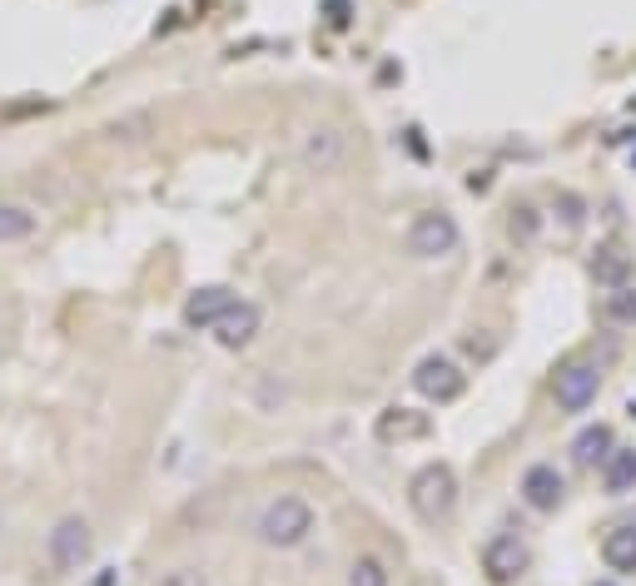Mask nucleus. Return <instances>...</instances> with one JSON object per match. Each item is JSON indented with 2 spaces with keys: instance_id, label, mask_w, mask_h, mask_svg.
Masks as SVG:
<instances>
[{
  "instance_id": "obj_1",
  "label": "nucleus",
  "mask_w": 636,
  "mask_h": 586,
  "mask_svg": "<svg viewBox=\"0 0 636 586\" xmlns=\"http://www.w3.org/2000/svg\"><path fill=\"white\" fill-rule=\"evenodd\" d=\"M313 537V507L299 497V492H279L259 507L254 517V542L269 547V552H293Z\"/></svg>"
},
{
  "instance_id": "obj_2",
  "label": "nucleus",
  "mask_w": 636,
  "mask_h": 586,
  "mask_svg": "<svg viewBox=\"0 0 636 586\" xmlns=\"http://www.w3.org/2000/svg\"><path fill=\"white\" fill-rule=\"evenodd\" d=\"M408 507L418 521L428 527H442V521H453L458 512V472L448 462H428L418 467L408 478Z\"/></svg>"
},
{
  "instance_id": "obj_3",
  "label": "nucleus",
  "mask_w": 636,
  "mask_h": 586,
  "mask_svg": "<svg viewBox=\"0 0 636 586\" xmlns=\"http://www.w3.org/2000/svg\"><path fill=\"white\" fill-rule=\"evenodd\" d=\"M403 244H408L413 259H448L463 244V228H458V219L448 209H423V214H413Z\"/></svg>"
},
{
  "instance_id": "obj_4",
  "label": "nucleus",
  "mask_w": 636,
  "mask_h": 586,
  "mask_svg": "<svg viewBox=\"0 0 636 586\" xmlns=\"http://www.w3.org/2000/svg\"><path fill=\"white\" fill-rule=\"evenodd\" d=\"M597 392H602V368H597L592 359L562 363L557 378H552V402H557V413H567V418L587 413L597 402Z\"/></svg>"
},
{
  "instance_id": "obj_5",
  "label": "nucleus",
  "mask_w": 636,
  "mask_h": 586,
  "mask_svg": "<svg viewBox=\"0 0 636 586\" xmlns=\"http://www.w3.org/2000/svg\"><path fill=\"white\" fill-rule=\"evenodd\" d=\"M90 552H95V532H90V521L80 517V512L60 517L50 527V537H45V562H50L55 572H80V566L90 562Z\"/></svg>"
},
{
  "instance_id": "obj_6",
  "label": "nucleus",
  "mask_w": 636,
  "mask_h": 586,
  "mask_svg": "<svg viewBox=\"0 0 636 586\" xmlns=\"http://www.w3.org/2000/svg\"><path fill=\"white\" fill-rule=\"evenodd\" d=\"M477 562H483V576L493 586H518L532 566V547L518 532H493L477 552Z\"/></svg>"
},
{
  "instance_id": "obj_7",
  "label": "nucleus",
  "mask_w": 636,
  "mask_h": 586,
  "mask_svg": "<svg viewBox=\"0 0 636 586\" xmlns=\"http://www.w3.org/2000/svg\"><path fill=\"white\" fill-rule=\"evenodd\" d=\"M413 388H418V398L448 408V402H458L467 392V373H463V363L448 359V353H423L418 368H413Z\"/></svg>"
},
{
  "instance_id": "obj_8",
  "label": "nucleus",
  "mask_w": 636,
  "mask_h": 586,
  "mask_svg": "<svg viewBox=\"0 0 636 586\" xmlns=\"http://www.w3.org/2000/svg\"><path fill=\"white\" fill-rule=\"evenodd\" d=\"M299 160L309 174H334L348 160V134L338 125H309L299 140Z\"/></svg>"
},
{
  "instance_id": "obj_9",
  "label": "nucleus",
  "mask_w": 636,
  "mask_h": 586,
  "mask_svg": "<svg viewBox=\"0 0 636 586\" xmlns=\"http://www.w3.org/2000/svg\"><path fill=\"white\" fill-rule=\"evenodd\" d=\"M518 492H522V502H528L532 512H557L562 502H567V478L557 472V462H532L528 472H522V482H518Z\"/></svg>"
},
{
  "instance_id": "obj_10",
  "label": "nucleus",
  "mask_w": 636,
  "mask_h": 586,
  "mask_svg": "<svg viewBox=\"0 0 636 586\" xmlns=\"http://www.w3.org/2000/svg\"><path fill=\"white\" fill-rule=\"evenodd\" d=\"M428 433H432V418L418 413V408H403V402H389V408L373 418V437L383 447H393V443H423Z\"/></svg>"
},
{
  "instance_id": "obj_11",
  "label": "nucleus",
  "mask_w": 636,
  "mask_h": 586,
  "mask_svg": "<svg viewBox=\"0 0 636 586\" xmlns=\"http://www.w3.org/2000/svg\"><path fill=\"white\" fill-rule=\"evenodd\" d=\"M229 304H234V289L229 283H199L189 298H184V308H180V318H184V328H209L215 333V324L229 314Z\"/></svg>"
},
{
  "instance_id": "obj_12",
  "label": "nucleus",
  "mask_w": 636,
  "mask_h": 586,
  "mask_svg": "<svg viewBox=\"0 0 636 586\" xmlns=\"http://www.w3.org/2000/svg\"><path fill=\"white\" fill-rule=\"evenodd\" d=\"M259 328H264V308L248 304V298H234V304H229V314L215 324V338H219V348L239 353V348H248L254 338H259Z\"/></svg>"
},
{
  "instance_id": "obj_13",
  "label": "nucleus",
  "mask_w": 636,
  "mask_h": 586,
  "mask_svg": "<svg viewBox=\"0 0 636 586\" xmlns=\"http://www.w3.org/2000/svg\"><path fill=\"white\" fill-rule=\"evenodd\" d=\"M592 279L602 283V289H622V283H632V254L622 249L616 239H606V244H597V254H592Z\"/></svg>"
},
{
  "instance_id": "obj_14",
  "label": "nucleus",
  "mask_w": 636,
  "mask_h": 586,
  "mask_svg": "<svg viewBox=\"0 0 636 586\" xmlns=\"http://www.w3.org/2000/svg\"><path fill=\"white\" fill-rule=\"evenodd\" d=\"M597 472H602V492H606V497H626V492H636V447L616 443Z\"/></svg>"
},
{
  "instance_id": "obj_15",
  "label": "nucleus",
  "mask_w": 636,
  "mask_h": 586,
  "mask_svg": "<svg viewBox=\"0 0 636 586\" xmlns=\"http://www.w3.org/2000/svg\"><path fill=\"white\" fill-rule=\"evenodd\" d=\"M602 562L616 576H636V521H622L602 537Z\"/></svg>"
},
{
  "instance_id": "obj_16",
  "label": "nucleus",
  "mask_w": 636,
  "mask_h": 586,
  "mask_svg": "<svg viewBox=\"0 0 636 586\" xmlns=\"http://www.w3.org/2000/svg\"><path fill=\"white\" fill-rule=\"evenodd\" d=\"M612 447H616L612 427H606V423H587L582 433L571 437V462H577V467H602Z\"/></svg>"
},
{
  "instance_id": "obj_17",
  "label": "nucleus",
  "mask_w": 636,
  "mask_h": 586,
  "mask_svg": "<svg viewBox=\"0 0 636 586\" xmlns=\"http://www.w3.org/2000/svg\"><path fill=\"white\" fill-rule=\"evenodd\" d=\"M41 214L31 204H15V199H0V244H21L35 234Z\"/></svg>"
},
{
  "instance_id": "obj_18",
  "label": "nucleus",
  "mask_w": 636,
  "mask_h": 586,
  "mask_svg": "<svg viewBox=\"0 0 636 586\" xmlns=\"http://www.w3.org/2000/svg\"><path fill=\"white\" fill-rule=\"evenodd\" d=\"M389 582L393 576H389V562H383V556L363 552L348 562V586H389Z\"/></svg>"
},
{
  "instance_id": "obj_19",
  "label": "nucleus",
  "mask_w": 636,
  "mask_h": 586,
  "mask_svg": "<svg viewBox=\"0 0 636 586\" xmlns=\"http://www.w3.org/2000/svg\"><path fill=\"white\" fill-rule=\"evenodd\" d=\"M602 314L612 318V324L632 328V324H636V283H622V289H606Z\"/></svg>"
},
{
  "instance_id": "obj_20",
  "label": "nucleus",
  "mask_w": 636,
  "mask_h": 586,
  "mask_svg": "<svg viewBox=\"0 0 636 586\" xmlns=\"http://www.w3.org/2000/svg\"><path fill=\"white\" fill-rule=\"evenodd\" d=\"M507 234H512V244H537L542 214L532 204H512V214H507Z\"/></svg>"
},
{
  "instance_id": "obj_21",
  "label": "nucleus",
  "mask_w": 636,
  "mask_h": 586,
  "mask_svg": "<svg viewBox=\"0 0 636 586\" xmlns=\"http://www.w3.org/2000/svg\"><path fill=\"white\" fill-rule=\"evenodd\" d=\"M154 586H209L205 566H170L164 576H154Z\"/></svg>"
},
{
  "instance_id": "obj_22",
  "label": "nucleus",
  "mask_w": 636,
  "mask_h": 586,
  "mask_svg": "<svg viewBox=\"0 0 636 586\" xmlns=\"http://www.w3.org/2000/svg\"><path fill=\"white\" fill-rule=\"evenodd\" d=\"M552 214H562V224L567 228H582V219H587V204L577 195H567V189H562L557 199H552Z\"/></svg>"
},
{
  "instance_id": "obj_23",
  "label": "nucleus",
  "mask_w": 636,
  "mask_h": 586,
  "mask_svg": "<svg viewBox=\"0 0 636 586\" xmlns=\"http://www.w3.org/2000/svg\"><path fill=\"white\" fill-rule=\"evenodd\" d=\"M328 25H334V31L348 25V0H328Z\"/></svg>"
},
{
  "instance_id": "obj_24",
  "label": "nucleus",
  "mask_w": 636,
  "mask_h": 586,
  "mask_svg": "<svg viewBox=\"0 0 636 586\" xmlns=\"http://www.w3.org/2000/svg\"><path fill=\"white\" fill-rule=\"evenodd\" d=\"M95 586H115V566H105V572H100V582Z\"/></svg>"
},
{
  "instance_id": "obj_25",
  "label": "nucleus",
  "mask_w": 636,
  "mask_h": 586,
  "mask_svg": "<svg viewBox=\"0 0 636 586\" xmlns=\"http://www.w3.org/2000/svg\"><path fill=\"white\" fill-rule=\"evenodd\" d=\"M592 586H616V582H592Z\"/></svg>"
}]
</instances>
